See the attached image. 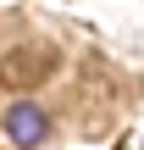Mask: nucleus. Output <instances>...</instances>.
Here are the masks:
<instances>
[{
    "mask_svg": "<svg viewBox=\"0 0 144 150\" xmlns=\"http://www.w3.org/2000/svg\"><path fill=\"white\" fill-rule=\"evenodd\" d=\"M6 139L17 150H39L50 139V117H44L33 100H17V106H6Z\"/></svg>",
    "mask_w": 144,
    "mask_h": 150,
    "instance_id": "nucleus-1",
    "label": "nucleus"
},
{
    "mask_svg": "<svg viewBox=\"0 0 144 150\" xmlns=\"http://www.w3.org/2000/svg\"><path fill=\"white\" fill-rule=\"evenodd\" d=\"M50 67H55L50 50H22V61H6V67H0V83H33V78H44Z\"/></svg>",
    "mask_w": 144,
    "mask_h": 150,
    "instance_id": "nucleus-2",
    "label": "nucleus"
}]
</instances>
